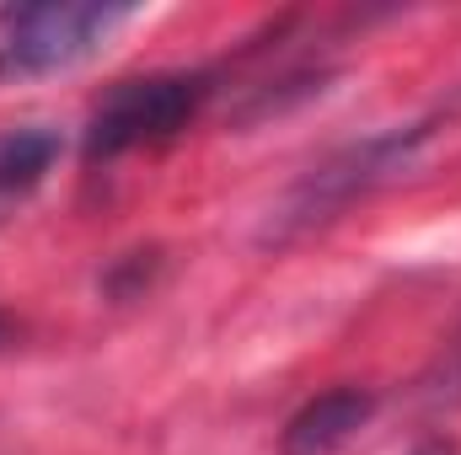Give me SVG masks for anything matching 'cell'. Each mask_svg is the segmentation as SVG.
Wrapping results in <instances>:
<instances>
[{
    "label": "cell",
    "mask_w": 461,
    "mask_h": 455,
    "mask_svg": "<svg viewBox=\"0 0 461 455\" xmlns=\"http://www.w3.org/2000/svg\"><path fill=\"white\" fill-rule=\"evenodd\" d=\"M429 134H435L429 123H402V129L365 134V139H354L344 150L322 156V161H317L312 172H301V177L290 183V193L268 210L263 241H295V236H306V230L339 220L348 204H359V199H370L375 188H386L392 177H402V172L419 161V150H424Z\"/></svg>",
    "instance_id": "obj_1"
},
{
    "label": "cell",
    "mask_w": 461,
    "mask_h": 455,
    "mask_svg": "<svg viewBox=\"0 0 461 455\" xmlns=\"http://www.w3.org/2000/svg\"><path fill=\"white\" fill-rule=\"evenodd\" d=\"M210 97H215L210 70H156V76L118 81L86 118V139H81L86 161H118L177 139L188 123H199Z\"/></svg>",
    "instance_id": "obj_2"
},
{
    "label": "cell",
    "mask_w": 461,
    "mask_h": 455,
    "mask_svg": "<svg viewBox=\"0 0 461 455\" xmlns=\"http://www.w3.org/2000/svg\"><path fill=\"white\" fill-rule=\"evenodd\" d=\"M134 16V5H86V0H49V5H11L0 11V81H32L81 65L108 43V32Z\"/></svg>",
    "instance_id": "obj_3"
},
{
    "label": "cell",
    "mask_w": 461,
    "mask_h": 455,
    "mask_svg": "<svg viewBox=\"0 0 461 455\" xmlns=\"http://www.w3.org/2000/svg\"><path fill=\"white\" fill-rule=\"evenodd\" d=\"M375 418V391L365 386H333L312 397L279 434V455H339L359 429Z\"/></svg>",
    "instance_id": "obj_4"
},
{
    "label": "cell",
    "mask_w": 461,
    "mask_h": 455,
    "mask_svg": "<svg viewBox=\"0 0 461 455\" xmlns=\"http://www.w3.org/2000/svg\"><path fill=\"white\" fill-rule=\"evenodd\" d=\"M59 156H65V139L49 123L0 129V220H11L49 183V172L59 166Z\"/></svg>",
    "instance_id": "obj_5"
},
{
    "label": "cell",
    "mask_w": 461,
    "mask_h": 455,
    "mask_svg": "<svg viewBox=\"0 0 461 455\" xmlns=\"http://www.w3.org/2000/svg\"><path fill=\"white\" fill-rule=\"evenodd\" d=\"M419 402L435 407V413L461 407V327L446 338V348L429 359V370L419 375Z\"/></svg>",
    "instance_id": "obj_6"
},
{
    "label": "cell",
    "mask_w": 461,
    "mask_h": 455,
    "mask_svg": "<svg viewBox=\"0 0 461 455\" xmlns=\"http://www.w3.org/2000/svg\"><path fill=\"white\" fill-rule=\"evenodd\" d=\"M413 455H456V445H451V440H424Z\"/></svg>",
    "instance_id": "obj_7"
},
{
    "label": "cell",
    "mask_w": 461,
    "mask_h": 455,
    "mask_svg": "<svg viewBox=\"0 0 461 455\" xmlns=\"http://www.w3.org/2000/svg\"><path fill=\"white\" fill-rule=\"evenodd\" d=\"M11 343H16V322L0 311V348H11Z\"/></svg>",
    "instance_id": "obj_8"
}]
</instances>
